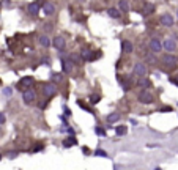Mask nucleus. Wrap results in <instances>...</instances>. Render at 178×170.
Wrapping results in <instances>:
<instances>
[{
	"label": "nucleus",
	"mask_w": 178,
	"mask_h": 170,
	"mask_svg": "<svg viewBox=\"0 0 178 170\" xmlns=\"http://www.w3.org/2000/svg\"><path fill=\"white\" fill-rule=\"evenodd\" d=\"M161 61H162V65H164L165 68L173 69V68H177V65H178V57L167 52V54H164V55L161 57Z\"/></svg>",
	"instance_id": "nucleus-1"
},
{
	"label": "nucleus",
	"mask_w": 178,
	"mask_h": 170,
	"mask_svg": "<svg viewBox=\"0 0 178 170\" xmlns=\"http://www.w3.org/2000/svg\"><path fill=\"white\" fill-rule=\"evenodd\" d=\"M137 99H139V102H142V104H151V102L154 101L153 93L148 90V88H144L142 91H139Z\"/></svg>",
	"instance_id": "nucleus-2"
},
{
	"label": "nucleus",
	"mask_w": 178,
	"mask_h": 170,
	"mask_svg": "<svg viewBox=\"0 0 178 170\" xmlns=\"http://www.w3.org/2000/svg\"><path fill=\"white\" fill-rule=\"evenodd\" d=\"M22 101H24V104H33L35 101H36V93H35V90H32V88H27V90H24V93H22Z\"/></svg>",
	"instance_id": "nucleus-3"
},
{
	"label": "nucleus",
	"mask_w": 178,
	"mask_h": 170,
	"mask_svg": "<svg viewBox=\"0 0 178 170\" xmlns=\"http://www.w3.org/2000/svg\"><path fill=\"white\" fill-rule=\"evenodd\" d=\"M133 74L137 76V77H145L147 74H148V71H147V66L142 63V61H137V63L134 65V68H133Z\"/></svg>",
	"instance_id": "nucleus-4"
},
{
	"label": "nucleus",
	"mask_w": 178,
	"mask_h": 170,
	"mask_svg": "<svg viewBox=\"0 0 178 170\" xmlns=\"http://www.w3.org/2000/svg\"><path fill=\"white\" fill-rule=\"evenodd\" d=\"M43 93H44L46 98H52V96L57 95V85L55 84H44L43 85Z\"/></svg>",
	"instance_id": "nucleus-5"
},
{
	"label": "nucleus",
	"mask_w": 178,
	"mask_h": 170,
	"mask_svg": "<svg viewBox=\"0 0 178 170\" xmlns=\"http://www.w3.org/2000/svg\"><path fill=\"white\" fill-rule=\"evenodd\" d=\"M61 69H63L65 74H71L73 69H74V61L71 59H61Z\"/></svg>",
	"instance_id": "nucleus-6"
},
{
	"label": "nucleus",
	"mask_w": 178,
	"mask_h": 170,
	"mask_svg": "<svg viewBox=\"0 0 178 170\" xmlns=\"http://www.w3.org/2000/svg\"><path fill=\"white\" fill-rule=\"evenodd\" d=\"M162 49H164L165 52H170L173 54L177 51V42L172 40V38H169V40H164V42H162Z\"/></svg>",
	"instance_id": "nucleus-7"
},
{
	"label": "nucleus",
	"mask_w": 178,
	"mask_h": 170,
	"mask_svg": "<svg viewBox=\"0 0 178 170\" xmlns=\"http://www.w3.org/2000/svg\"><path fill=\"white\" fill-rule=\"evenodd\" d=\"M52 44H54V47H55L57 51H63L65 46H66V41H65V38L61 36V35H57V36L54 38Z\"/></svg>",
	"instance_id": "nucleus-8"
},
{
	"label": "nucleus",
	"mask_w": 178,
	"mask_h": 170,
	"mask_svg": "<svg viewBox=\"0 0 178 170\" xmlns=\"http://www.w3.org/2000/svg\"><path fill=\"white\" fill-rule=\"evenodd\" d=\"M148 47H150V51H151L153 54H159L162 51V42L159 40H150Z\"/></svg>",
	"instance_id": "nucleus-9"
},
{
	"label": "nucleus",
	"mask_w": 178,
	"mask_h": 170,
	"mask_svg": "<svg viewBox=\"0 0 178 170\" xmlns=\"http://www.w3.org/2000/svg\"><path fill=\"white\" fill-rule=\"evenodd\" d=\"M161 24L164 25V27H172V25H173V17H172V14H169V13L162 14V16H161Z\"/></svg>",
	"instance_id": "nucleus-10"
},
{
	"label": "nucleus",
	"mask_w": 178,
	"mask_h": 170,
	"mask_svg": "<svg viewBox=\"0 0 178 170\" xmlns=\"http://www.w3.org/2000/svg\"><path fill=\"white\" fill-rule=\"evenodd\" d=\"M40 10H41V6H40V3H38V2H32L29 6H27V11H29L32 16H36Z\"/></svg>",
	"instance_id": "nucleus-11"
},
{
	"label": "nucleus",
	"mask_w": 178,
	"mask_h": 170,
	"mask_svg": "<svg viewBox=\"0 0 178 170\" xmlns=\"http://www.w3.org/2000/svg\"><path fill=\"white\" fill-rule=\"evenodd\" d=\"M43 11H44V14H47V16H51V14L55 13V5L51 2H46L44 5H43Z\"/></svg>",
	"instance_id": "nucleus-12"
},
{
	"label": "nucleus",
	"mask_w": 178,
	"mask_h": 170,
	"mask_svg": "<svg viewBox=\"0 0 178 170\" xmlns=\"http://www.w3.org/2000/svg\"><path fill=\"white\" fill-rule=\"evenodd\" d=\"M153 13H154V5L147 2L144 5V8H142V14H144V16H150V14H153Z\"/></svg>",
	"instance_id": "nucleus-13"
},
{
	"label": "nucleus",
	"mask_w": 178,
	"mask_h": 170,
	"mask_svg": "<svg viewBox=\"0 0 178 170\" xmlns=\"http://www.w3.org/2000/svg\"><path fill=\"white\" fill-rule=\"evenodd\" d=\"M32 84H33V79H32V77H24V79H22L21 82L17 84V87L24 90V88H30V87H32Z\"/></svg>",
	"instance_id": "nucleus-14"
},
{
	"label": "nucleus",
	"mask_w": 178,
	"mask_h": 170,
	"mask_svg": "<svg viewBox=\"0 0 178 170\" xmlns=\"http://www.w3.org/2000/svg\"><path fill=\"white\" fill-rule=\"evenodd\" d=\"M137 85H139V87H142V88H150V87H151V80H150L147 76L145 77H139Z\"/></svg>",
	"instance_id": "nucleus-15"
},
{
	"label": "nucleus",
	"mask_w": 178,
	"mask_h": 170,
	"mask_svg": "<svg viewBox=\"0 0 178 170\" xmlns=\"http://www.w3.org/2000/svg\"><path fill=\"white\" fill-rule=\"evenodd\" d=\"M80 57H82V61H91L95 59V55H91V51L90 49H82L80 52Z\"/></svg>",
	"instance_id": "nucleus-16"
},
{
	"label": "nucleus",
	"mask_w": 178,
	"mask_h": 170,
	"mask_svg": "<svg viewBox=\"0 0 178 170\" xmlns=\"http://www.w3.org/2000/svg\"><path fill=\"white\" fill-rule=\"evenodd\" d=\"M121 52H125V54H131V52H133V42L128 41V40L123 41L121 42Z\"/></svg>",
	"instance_id": "nucleus-17"
},
{
	"label": "nucleus",
	"mask_w": 178,
	"mask_h": 170,
	"mask_svg": "<svg viewBox=\"0 0 178 170\" xmlns=\"http://www.w3.org/2000/svg\"><path fill=\"white\" fill-rule=\"evenodd\" d=\"M76 144H77V139H76L74 136H69V137H66V139L63 140V146H66V148H68V146L76 145Z\"/></svg>",
	"instance_id": "nucleus-18"
},
{
	"label": "nucleus",
	"mask_w": 178,
	"mask_h": 170,
	"mask_svg": "<svg viewBox=\"0 0 178 170\" xmlns=\"http://www.w3.org/2000/svg\"><path fill=\"white\" fill-rule=\"evenodd\" d=\"M40 44L43 47H49L51 46V38L47 36V35H41L40 36Z\"/></svg>",
	"instance_id": "nucleus-19"
},
{
	"label": "nucleus",
	"mask_w": 178,
	"mask_h": 170,
	"mask_svg": "<svg viewBox=\"0 0 178 170\" xmlns=\"http://www.w3.org/2000/svg\"><path fill=\"white\" fill-rule=\"evenodd\" d=\"M120 120V114H117V112H114V114L107 115V123H110V125H114V123H117Z\"/></svg>",
	"instance_id": "nucleus-20"
},
{
	"label": "nucleus",
	"mask_w": 178,
	"mask_h": 170,
	"mask_svg": "<svg viewBox=\"0 0 178 170\" xmlns=\"http://www.w3.org/2000/svg\"><path fill=\"white\" fill-rule=\"evenodd\" d=\"M118 6H120V11H123V13H128V11H129V3H128L126 0H121V2L118 3Z\"/></svg>",
	"instance_id": "nucleus-21"
},
{
	"label": "nucleus",
	"mask_w": 178,
	"mask_h": 170,
	"mask_svg": "<svg viewBox=\"0 0 178 170\" xmlns=\"http://www.w3.org/2000/svg\"><path fill=\"white\" fill-rule=\"evenodd\" d=\"M107 14H109L110 17H114V19H118L120 17V11L117 8H109V10H107Z\"/></svg>",
	"instance_id": "nucleus-22"
},
{
	"label": "nucleus",
	"mask_w": 178,
	"mask_h": 170,
	"mask_svg": "<svg viewBox=\"0 0 178 170\" xmlns=\"http://www.w3.org/2000/svg\"><path fill=\"white\" fill-rule=\"evenodd\" d=\"M115 132H117V136H125L126 134V126H117L115 128Z\"/></svg>",
	"instance_id": "nucleus-23"
},
{
	"label": "nucleus",
	"mask_w": 178,
	"mask_h": 170,
	"mask_svg": "<svg viewBox=\"0 0 178 170\" xmlns=\"http://www.w3.org/2000/svg\"><path fill=\"white\" fill-rule=\"evenodd\" d=\"M51 79L54 80V82H61V80H63V77H61L59 72H52V74H51Z\"/></svg>",
	"instance_id": "nucleus-24"
},
{
	"label": "nucleus",
	"mask_w": 178,
	"mask_h": 170,
	"mask_svg": "<svg viewBox=\"0 0 178 170\" xmlns=\"http://www.w3.org/2000/svg\"><path fill=\"white\" fill-rule=\"evenodd\" d=\"M99 99H101V96H99V95H91L90 96V102L91 104H98Z\"/></svg>",
	"instance_id": "nucleus-25"
},
{
	"label": "nucleus",
	"mask_w": 178,
	"mask_h": 170,
	"mask_svg": "<svg viewBox=\"0 0 178 170\" xmlns=\"http://www.w3.org/2000/svg\"><path fill=\"white\" fill-rule=\"evenodd\" d=\"M69 59L74 61V63H82V61H80V59H82V57L76 55V54H71V55H69Z\"/></svg>",
	"instance_id": "nucleus-26"
},
{
	"label": "nucleus",
	"mask_w": 178,
	"mask_h": 170,
	"mask_svg": "<svg viewBox=\"0 0 178 170\" xmlns=\"http://www.w3.org/2000/svg\"><path fill=\"white\" fill-rule=\"evenodd\" d=\"M147 61H148V63H156V57L148 54V55H147Z\"/></svg>",
	"instance_id": "nucleus-27"
},
{
	"label": "nucleus",
	"mask_w": 178,
	"mask_h": 170,
	"mask_svg": "<svg viewBox=\"0 0 178 170\" xmlns=\"http://www.w3.org/2000/svg\"><path fill=\"white\" fill-rule=\"evenodd\" d=\"M95 131H96V134H98V136H106V131H104V129H103V128H99V126H98V128H96V129H95Z\"/></svg>",
	"instance_id": "nucleus-28"
},
{
	"label": "nucleus",
	"mask_w": 178,
	"mask_h": 170,
	"mask_svg": "<svg viewBox=\"0 0 178 170\" xmlns=\"http://www.w3.org/2000/svg\"><path fill=\"white\" fill-rule=\"evenodd\" d=\"M95 154H96V156H103V157L107 156V153L104 151V150H98V151H95Z\"/></svg>",
	"instance_id": "nucleus-29"
},
{
	"label": "nucleus",
	"mask_w": 178,
	"mask_h": 170,
	"mask_svg": "<svg viewBox=\"0 0 178 170\" xmlns=\"http://www.w3.org/2000/svg\"><path fill=\"white\" fill-rule=\"evenodd\" d=\"M44 30H46V32H51V30H52V24H46L44 25Z\"/></svg>",
	"instance_id": "nucleus-30"
},
{
	"label": "nucleus",
	"mask_w": 178,
	"mask_h": 170,
	"mask_svg": "<svg viewBox=\"0 0 178 170\" xmlns=\"http://www.w3.org/2000/svg\"><path fill=\"white\" fill-rule=\"evenodd\" d=\"M3 123H5V115L0 112V125H3Z\"/></svg>",
	"instance_id": "nucleus-31"
},
{
	"label": "nucleus",
	"mask_w": 178,
	"mask_h": 170,
	"mask_svg": "<svg viewBox=\"0 0 178 170\" xmlns=\"http://www.w3.org/2000/svg\"><path fill=\"white\" fill-rule=\"evenodd\" d=\"M3 93H5L6 96H10L11 95V90H10V88H5V90H3Z\"/></svg>",
	"instance_id": "nucleus-32"
},
{
	"label": "nucleus",
	"mask_w": 178,
	"mask_h": 170,
	"mask_svg": "<svg viewBox=\"0 0 178 170\" xmlns=\"http://www.w3.org/2000/svg\"><path fill=\"white\" fill-rule=\"evenodd\" d=\"M170 110H172V107H162L161 109V112H170Z\"/></svg>",
	"instance_id": "nucleus-33"
},
{
	"label": "nucleus",
	"mask_w": 178,
	"mask_h": 170,
	"mask_svg": "<svg viewBox=\"0 0 178 170\" xmlns=\"http://www.w3.org/2000/svg\"><path fill=\"white\" fill-rule=\"evenodd\" d=\"M170 80H172V84H175V85H178V79H175V77H172V79H170Z\"/></svg>",
	"instance_id": "nucleus-34"
},
{
	"label": "nucleus",
	"mask_w": 178,
	"mask_h": 170,
	"mask_svg": "<svg viewBox=\"0 0 178 170\" xmlns=\"http://www.w3.org/2000/svg\"><path fill=\"white\" fill-rule=\"evenodd\" d=\"M65 114H66V115H71V110H69L68 107H65Z\"/></svg>",
	"instance_id": "nucleus-35"
},
{
	"label": "nucleus",
	"mask_w": 178,
	"mask_h": 170,
	"mask_svg": "<svg viewBox=\"0 0 178 170\" xmlns=\"http://www.w3.org/2000/svg\"><path fill=\"white\" fill-rule=\"evenodd\" d=\"M0 159H2V156H0Z\"/></svg>",
	"instance_id": "nucleus-36"
}]
</instances>
